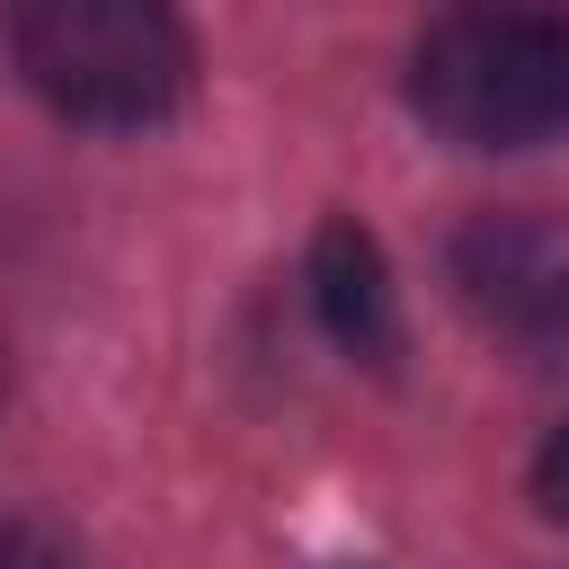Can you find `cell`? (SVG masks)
Returning a JSON list of instances; mask_svg holds the SVG:
<instances>
[{
    "mask_svg": "<svg viewBox=\"0 0 569 569\" xmlns=\"http://www.w3.org/2000/svg\"><path fill=\"white\" fill-rule=\"evenodd\" d=\"M409 107L462 151H525L569 124V9L489 0L445 18L409 62Z\"/></svg>",
    "mask_w": 569,
    "mask_h": 569,
    "instance_id": "cell-1",
    "label": "cell"
},
{
    "mask_svg": "<svg viewBox=\"0 0 569 569\" xmlns=\"http://www.w3.org/2000/svg\"><path fill=\"white\" fill-rule=\"evenodd\" d=\"M18 71L71 124H160L187 98V27L169 0H18Z\"/></svg>",
    "mask_w": 569,
    "mask_h": 569,
    "instance_id": "cell-2",
    "label": "cell"
},
{
    "mask_svg": "<svg viewBox=\"0 0 569 569\" xmlns=\"http://www.w3.org/2000/svg\"><path fill=\"white\" fill-rule=\"evenodd\" d=\"M453 293L471 320L525 356L569 347V222L551 213H480L453 231Z\"/></svg>",
    "mask_w": 569,
    "mask_h": 569,
    "instance_id": "cell-3",
    "label": "cell"
},
{
    "mask_svg": "<svg viewBox=\"0 0 569 569\" xmlns=\"http://www.w3.org/2000/svg\"><path fill=\"white\" fill-rule=\"evenodd\" d=\"M311 302H320V320H329V338L347 356H365V365L391 356V284H382V258H373V240L356 222H320V240H311Z\"/></svg>",
    "mask_w": 569,
    "mask_h": 569,
    "instance_id": "cell-4",
    "label": "cell"
},
{
    "mask_svg": "<svg viewBox=\"0 0 569 569\" xmlns=\"http://www.w3.org/2000/svg\"><path fill=\"white\" fill-rule=\"evenodd\" d=\"M533 498H542L551 525H569V427L542 445V462H533Z\"/></svg>",
    "mask_w": 569,
    "mask_h": 569,
    "instance_id": "cell-5",
    "label": "cell"
},
{
    "mask_svg": "<svg viewBox=\"0 0 569 569\" xmlns=\"http://www.w3.org/2000/svg\"><path fill=\"white\" fill-rule=\"evenodd\" d=\"M0 569H53V560H44L27 533H0Z\"/></svg>",
    "mask_w": 569,
    "mask_h": 569,
    "instance_id": "cell-6",
    "label": "cell"
}]
</instances>
